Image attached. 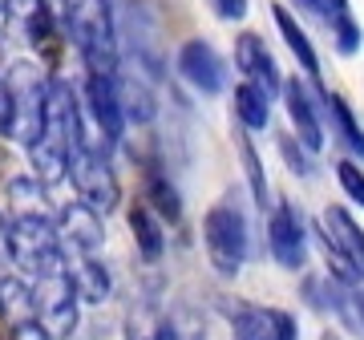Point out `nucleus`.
I'll use <instances>...</instances> for the list:
<instances>
[{
    "instance_id": "1",
    "label": "nucleus",
    "mask_w": 364,
    "mask_h": 340,
    "mask_svg": "<svg viewBox=\"0 0 364 340\" xmlns=\"http://www.w3.org/2000/svg\"><path fill=\"white\" fill-rule=\"evenodd\" d=\"M49 85L45 69L33 61H13L4 69V90H9V138L21 146L37 142L45 130V110H49Z\"/></svg>"
},
{
    "instance_id": "2",
    "label": "nucleus",
    "mask_w": 364,
    "mask_h": 340,
    "mask_svg": "<svg viewBox=\"0 0 364 340\" xmlns=\"http://www.w3.org/2000/svg\"><path fill=\"white\" fill-rule=\"evenodd\" d=\"M28 288H33V308H37V324L45 328V336L49 340H69L77 332V292H73V275H69V263H53L45 267L41 275L28 280Z\"/></svg>"
},
{
    "instance_id": "3",
    "label": "nucleus",
    "mask_w": 364,
    "mask_h": 340,
    "mask_svg": "<svg viewBox=\"0 0 364 340\" xmlns=\"http://www.w3.org/2000/svg\"><path fill=\"white\" fill-rule=\"evenodd\" d=\"M203 243H207V260L210 267L227 280L243 272L247 263V248H251V235H247V219L243 211L235 207L231 198H223L203 215Z\"/></svg>"
},
{
    "instance_id": "4",
    "label": "nucleus",
    "mask_w": 364,
    "mask_h": 340,
    "mask_svg": "<svg viewBox=\"0 0 364 340\" xmlns=\"http://www.w3.org/2000/svg\"><path fill=\"white\" fill-rule=\"evenodd\" d=\"M69 179L77 191V203H85L93 215L105 219L122 207V186H117V174L109 166V150H102V146H81L69 162Z\"/></svg>"
},
{
    "instance_id": "5",
    "label": "nucleus",
    "mask_w": 364,
    "mask_h": 340,
    "mask_svg": "<svg viewBox=\"0 0 364 340\" xmlns=\"http://www.w3.org/2000/svg\"><path fill=\"white\" fill-rule=\"evenodd\" d=\"M320 243L336 267V284H364V227L344 207H324Z\"/></svg>"
},
{
    "instance_id": "6",
    "label": "nucleus",
    "mask_w": 364,
    "mask_h": 340,
    "mask_svg": "<svg viewBox=\"0 0 364 340\" xmlns=\"http://www.w3.org/2000/svg\"><path fill=\"white\" fill-rule=\"evenodd\" d=\"M9 260L16 263V275H25V280L65 260L53 219H9Z\"/></svg>"
},
{
    "instance_id": "7",
    "label": "nucleus",
    "mask_w": 364,
    "mask_h": 340,
    "mask_svg": "<svg viewBox=\"0 0 364 340\" xmlns=\"http://www.w3.org/2000/svg\"><path fill=\"white\" fill-rule=\"evenodd\" d=\"M267 248H272L275 263L287 272H299L308 263V231H304L299 211L287 198H279L267 215Z\"/></svg>"
},
{
    "instance_id": "8",
    "label": "nucleus",
    "mask_w": 364,
    "mask_h": 340,
    "mask_svg": "<svg viewBox=\"0 0 364 340\" xmlns=\"http://www.w3.org/2000/svg\"><path fill=\"white\" fill-rule=\"evenodd\" d=\"M231 332L235 340H299L296 316L284 308H263V304H231Z\"/></svg>"
},
{
    "instance_id": "9",
    "label": "nucleus",
    "mask_w": 364,
    "mask_h": 340,
    "mask_svg": "<svg viewBox=\"0 0 364 340\" xmlns=\"http://www.w3.org/2000/svg\"><path fill=\"white\" fill-rule=\"evenodd\" d=\"M53 227H57V239H61V251L65 255H97L105 243V227L102 215H93L85 203H65V207L53 215Z\"/></svg>"
},
{
    "instance_id": "10",
    "label": "nucleus",
    "mask_w": 364,
    "mask_h": 340,
    "mask_svg": "<svg viewBox=\"0 0 364 340\" xmlns=\"http://www.w3.org/2000/svg\"><path fill=\"white\" fill-rule=\"evenodd\" d=\"M174 65H178L182 81H186L191 90L207 93V97L223 93V85H227L223 57L215 53V45H207L203 37H191V41H186V45L178 49V57H174Z\"/></svg>"
},
{
    "instance_id": "11",
    "label": "nucleus",
    "mask_w": 364,
    "mask_h": 340,
    "mask_svg": "<svg viewBox=\"0 0 364 340\" xmlns=\"http://www.w3.org/2000/svg\"><path fill=\"white\" fill-rule=\"evenodd\" d=\"M235 65L243 69V81L255 85L267 102L284 90V73H279L272 49H267V41L259 33H239V41H235Z\"/></svg>"
},
{
    "instance_id": "12",
    "label": "nucleus",
    "mask_w": 364,
    "mask_h": 340,
    "mask_svg": "<svg viewBox=\"0 0 364 340\" xmlns=\"http://www.w3.org/2000/svg\"><path fill=\"white\" fill-rule=\"evenodd\" d=\"M85 110H90L93 126L102 134V146L122 142V134H126V118H122V105H117V85L114 78H105V73H85Z\"/></svg>"
},
{
    "instance_id": "13",
    "label": "nucleus",
    "mask_w": 364,
    "mask_h": 340,
    "mask_svg": "<svg viewBox=\"0 0 364 340\" xmlns=\"http://www.w3.org/2000/svg\"><path fill=\"white\" fill-rule=\"evenodd\" d=\"M279 93H284L287 118H291V126H296L299 146H304L308 154H320V150H324V122H320V114H316V102H312V93H308V85H304L299 78H287Z\"/></svg>"
},
{
    "instance_id": "14",
    "label": "nucleus",
    "mask_w": 364,
    "mask_h": 340,
    "mask_svg": "<svg viewBox=\"0 0 364 340\" xmlns=\"http://www.w3.org/2000/svg\"><path fill=\"white\" fill-rule=\"evenodd\" d=\"M69 275H73V292L81 304H105L114 296V275L97 255H65Z\"/></svg>"
},
{
    "instance_id": "15",
    "label": "nucleus",
    "mask_w": 364,
    "mask_h": 340,
    "mask_svg": "<svg viewBox=\"0 0 364 340\" xmlns=\"http://www.w3.org/2000/svg\"><path fill=\"white\" fill-rule=\"evenodd\" d=\"M37 320V308H33V288H28L25 275H0V328H4V336L16 332V328H25Z\"/></svg>"
},
{
    "instance_id": "16",
    "label": "nucleus",
    "mask_w": 364,
    "mask_h": 340,
    "mask_svg": "<svg viewBox=\"0 0 364 340\" xmlns=\"http://www.w3.org/2000/svg\"><path fill=\"white\" fill-rule=\"evenodd\" d=\"M272 21H275V28H279L284 45L291 49V57L299 61V69L308 73V81H312L316 90H324V85H320V57H316V45H312V37L304 33V25L287 13V4H272Z\"/></svg>"
},
{
    "instance_id": "17",
    "label": "nucleus",
    "mask_w": 364,
    "mask_h": 340,
    "mask_svg": "<svg viewBox=\"0 0 364 340\" xmlns=\"http://www.w3.org/2000/svg\"><path fill=\"white\" fill-rule=\"evenodd\" d=\"M4 198H9V219H53L49 195H45V186H41L33 174H16V179H9Z\"/></svg>"
},
{
    "instance_id": "18",
    "label": "nucleus",
    "mask_w": 364,
    "mask_h": 340,
    "mask_svg": "<svg viewBox=\"0 0 364 340\" xmlns=\"http://www.w3.org/2000/svg\"><path fill=\"white\" fill-rule=\"evenodd\" d=\"M114 85H117V105H122V118L134 122V126H146V122H154L158 114V102H154V90L146 85L142 78H134V73H114Z\"/></svg>"
},
{
    "instance_id": "19",
    "label": "nucleus",
    "mask_w": 364,
    "mask_h": 340,
    "mask_svg": "<svg viewBox=\"0 0 364 340\" xmlns=\"http://www.w3.org/2000/svg\"><path fill=\"white\" fill-rule=\"evenodd\" d=\"M126 219H130V235H134V243H138V255H142L146 263H158L162 255H166V231H162V219H158L146 203H134Z\"/></svg>"
},
{
    "instance_id": "20",
    "label": "nucleus",
    "mask_w": 364,
    "mask_h": 340,
    "mask_svg": "<svg viewBox=\"0 0 364 340\" xmlns=\"http://www.w3.org/2000/svg\"><path fill=\"white\" fill-rule=\"evenodd\" d=\"M320 93V102H324L328 118H332V126H336L340 142L348 146V154L364 158V126L356 122V114H352V105L340 97V93H328V90H316Z\"/></svg>"
},
{
    "instance_id": "21",
    "label": "nucleus",
    "mask_w": 364,
    "mask_h": 340,
    "mask_svg": "<svg viewBox=\"0 0 364 340\" xmlns=\"http://www.w3.org/2000/svg\"><path fill=\"white\" fill-rule=\"evenodd\" d=\"M235 118H239V130L259 134V130L272 126V102H267L255 85L239 81V85H235Z\"/></svg>"
},
{
    "instance_id": "22",
    "label": "nucleus",
    "mask_w": 364,
    "mask_h": 340,
    "mask_svg": "<svg viewBox=\"0 0 364 340\" xmlns=\"http://www.w3.org/2000/svg\"><path fill=\"white\" fill-rule=\"evenodd\" d=\"M122 336L126 340H166V316L158 312L154 304H134L126 312Z\"/></svg>"
},
{
    "instance_id": "23",
    "label": "nucleus",
    "mask_w": 364,
    "mask_h": 340,
    "mask_svg": "<svg viewBox=\"0 0 364 340\" xmlns=\"http://www.w3.org/2000/svg\"><path fill=\"white\" fill-rule=\"evenodd\" d=\"M146 207L154 211V215H162V219H182V198L178 191H174V183H170L162 170H146Z\"/></svg>"
},
{
    "instance_id": "24",
    "label": "nucleus",
    "mask_w": 364,
    "mask_h": 340,
    "mask_svg": "<svg viewBox=\"0 0 364 340\" xmlns=\"http://www.w3.org/2000/svg\"><path fill=\"white\" fill-rule=\"evenodd\" d=\"M235 142H239V158H243V170H247V183H251V195L267 211V174H263V162H259V150L251 146V134L239 130L235 134Z\"/></svg>"
},
{
    "instance_id": "25",
    "label": "nucleus",
    "mask_w": 364,
    "mask_h": 340,
    "mask_svg": "<svg viewBox=\"0 0 364 340\" xmlns=\"http://www.w3.org/2000/svg\"><path fill=\"white\" fill-rule=\"evenodd\" d=\"M166 340H207V320L195 308H174L166 316Z\"/></svg>"
},
{
    "instance_id": "26",
    "label": "nucleus",
    "mask_w": 364,
    "mask_h": 340,
    "mask_svg": "<svg viewBox=\"0 0 364 340\" xmlns=\"http://www.w3.org/2000/svg\"><path fill=\"white\" fill-rule=\"evenodd\" d=\"M336 179H340V191L364 211V166H356L352 158H340L336 162Z\"/></svg>"
},
{
    "instance_id": "27",
    "label": "nucleus",
    "mask_w": 364,
    "mask_h": 340,
    "mask_svg": "<svg viewBox=\"0 0 364 340\" xmlns=\"http://www.w3.org/2000/svg\"><path fill=\"white\" fill-rule=\"evenodd\" d=\"M332 25V37H336V49L344 53V57H352V53L360 49V25L352 21V13H340L336 21H328Z\"/></svg>"
},
{
    "instance_id": "28",
    "label": "nucleus",
    "mask_w": 364,
    "mask_h": 340,
    "mask_svg": "<svg viewBox=\"0 0 364 340\" xmlns=\"http://www.w3.org/2000/svg\"><path fill=\"white\" fill-rule=\"evenodd\" d=\"M207 4H210V13L219 21H227V25L247 21V9H251V0H207Z\"/></svg>"
},
{
    "instance_id": "29",
    "label": "nucleus",
    "mask_w": 364,
    "mask_h": 340,
    "mask_svg": "<svg viewBox=\"0 0 364 340\" xmlns=\"http://www.w3.org/2000/svg\"><path fill=\"white\" fill-rule=\"evenodd\" d=\"M279 150H284L287 166L296 170V174H312V158L304 154V146H296V138H279Z\"/></svg>"
},
{
    "instance_id": "30",
    "label": "nucleus",
    "mask_w": 364,
    "mask_h": 340,
    "mask_svg": "<svg viewBox=\"0 0 364 340\" xmlns=\"http://www.w3.org/2000/svg\"><path fill=\"white\" fill-rule=\"evenodd\" d=\"M316 16H324V21H336L340 13H348V0H304Z\"/></svg>"
},
{
    "instance_id": "31",
    "label": "nucleus",
    "mask_w": 364,
    "mask_h": 340,
    "mask_svg": "<svg viewBox=\"0 0 364 340\" xmlns=\"http://www.w3.org/2000/svg\"><path fill=\"white\" fill-rule=\"evenodd\" d=\"M9 340H49V336H45V328L33 320V324H25V328H16V332H9Z\"/></svg>"
},
{
    "instance_id": "32",
    "label": "nucleus",
    "mask_w": 364,
    "mask_h": 340,
    "mask_svg": "<svg viewBox=\"0 0 364 340\" xmlns=\"http://www.w3.org/2000/svg\"><path fill=\"white\" fill-rule=\"evenodd\" d=\"M0 138H9V90H4V73H0Z\"/></svg>"
},
{
    "instance_id": "33",
    "label": "nucleus",
    "mask_w": 364,
    "mask_h": 340,
    "mask_svg": "<svg viewBox=\"0 0 364 340\" xmlns=\"http://www.w3.org/2000/svg\"><path fill=\"white\" fill-rule=\"evenodd\" d=\"M9 219H4V211H0V267H9Z\"/></svg>"
},
{
    "instance_id": "34",
    "label": "nucleus",
    "mask_w": 364,
    "mask_h": 340,
    "mask_svg": "<svg viewBox=\"0 0 364 340\" xmlns=\"http://www.w3.org/2000/svg\"><path fill=\"white\" fill-rule=\"evenodd\" d=\"M4 13H9V0H0V16H4Z\"/></svg>"
},
{
    "instance_id": "35",
    "label": "nucleus",
    "mask_w": 364,
    "mask_h": 340,
    "mask_svg": "<svg viewBox=\"0 0 364 340\" xmlns=\"http://www.w3.org/2000/svg\"><path fill=\"white\" fill-rule=\"evenodd\" d=\"M320 340H340V336H332V332H324V336H320Z\"/></svg>"
}]
</instances>
